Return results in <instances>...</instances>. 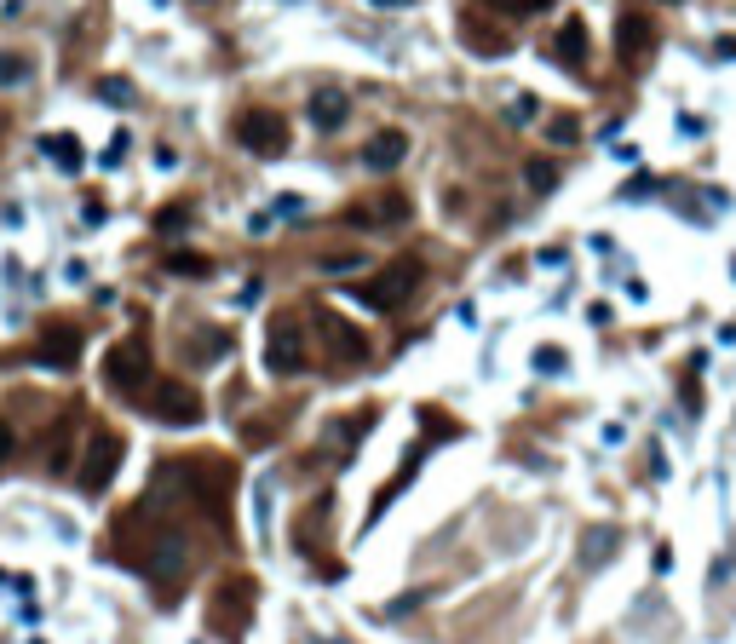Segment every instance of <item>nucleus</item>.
<instances>
[{
  "label": "nucleus",
  "instance_id": "obj_1",
  "mask_svg": "<svg viewBox=\"0 0 736 644\" xmlns=\"http://www.w3.org/2000/svg\"><path fill=\"white\" fill-rule=\"evenodd\" d=\"M426 282V259H414V253H403V259H391L386 271L374 276L363 288V299L374 305V311H403L414 299V288Z\"/></svg>",
  "mask_w": 736,
  "mask_h": 644
},
{
  "label": "nucleus",
  "instance_id": "obj_2",
  "mask_svg": "<svg viewBox=\"0 0 736 644\" xmlns=\"http://www.w3.org/2000/svg\"><path fill=\"white\" fill-rule=\"evenodd\" d=\"M144 380H156V374H150V345L138 340V334L110 345V357H104V386L121 391V397H144Z\"/></svg>",
  "mask_w": 736,
  "mask_h": 644
},
{
  "label": "nucleus",
  "instance_id": "obj_3",
  "mask_svg": "<svg viewBox=\"0 0 736 644\" xmlns=\"http://www.w3.org/2000/svg\"><path fill=\"white\" fill-rule=\"evenodd\" d=\"M253 581L248 575H230V581H219V593H213V610H219V616H213V627H219V639H242V627H248V616H253Z\"/></svg>",
  "mask_w": 736,
  "mask_h": 644
},
{
  "label": "nucleus",
  "instance_id": "obj_4",
  "mask_svg": "<svg viewBox=\"0 0 736 644\" xmlns=\"http://www.w3.org/2000/svg\"><path fill=\"white\" fill-rule=\"evenodd\" d=\"M144 409L156 414L161 426H196L202 420V397L184 386V380H156V391L144 397Z\"/></svg>",
  "mask_w": 736,
  "mask_h": 644
},
{
  "label": "nucleus",
  "instance_id": "obj_5",
  "mask_svg": "<svg viewBox=\"0 0 736 644\" xmlns=\"http://www.w3.org/2000/svg\"><path fill=\"white\" fill-rule=\"evenodd\" d=\"M236 138H242V150L276 161L282 150H288V121H282L276 110H248L242 121H236Z\"/></svg>",
  "mask_w": 736,
  "mask_h": 644
},
{
  "label": "nucleus",
  "instance_id": "obj_6",
  "mask_svg": "<svg viewBox=\"0 0 736 644\" xmlns=\"http://www.w3.org/2000/svg\"><path fill=\"white\" fill-rule=\"evenodd\" d=\"M115 466H121V437L98 426V432L87 437V455H81V489H87V495H104L110 478H115Z\"/></svg>",
  "mask_w": 736,
  "mask_h": 644
},
{
  "label": "nucleus",
  "instance_id": "obj_7",
  "mask_svg": "<svg viewBox=\"0 0 736 644\" xmlns=\"http://www.w3.org/2000/svg\"><path fill=\"white\" fill-rule=\"evenodd\" d=\"M265 368L271 374H299L305 368V328L294 317H276L265 334Z\"/></svg>",
  "mask_w": 736,
  "mask_h": 644
},
{
  "label": "nucleus",
  "instance_id": "obj_8",
  "mask_svg": "<svg viewBox=\"0 0 736 644\" xmlns=\"http://www.w3.org/2000/svg\"><path fill=\"white\" fill-rule=\"evenodd\" d=\"M616 52H621V64H650V52H656V23L644 18V12H621L616 23Z\"/></svg>",
  "mask_w": 736,
  "mask_h": 644
},
{
  "label": "nucleus",
  "instance_id": "obj_9",
  "mask_svg": "<svg viewBox=\"0 0 736 644\" xmlns=\"http://www.w3.org/2000/svg\"><path fill=\"white\" fill-rule=\"evenodd\" d=\"M616 552H621V529L616 524H587L581 529V541H575V564H581V570H604Z\"/></svg>",
  "mask_w": 736,
  "mask_h": 644
},
{
  "label": "nucleus",
  "instance_id": "obj_10",
  "mask_svg": "<svg viewBox=\"0 0 736 644\" xmlns=\"http://www.w3.org/2000/svg\"><path fill=\"white\" fill-rule=\"evenodd\" d=\"M340 219H345V225H357V230L403 225V219H409V202H403V196H374V202H357V207H345Z\"/></svg>",
  "mask_w": 736,
  "mask_h": 644
},
{
  "label": "nucleus",
  "instance_id": "obj_11",
  "mask_svg": "<svg viewBox=\"0 0 736 644\" xmlns=\"http://www.w3.org/2000/svg\"><path fill=\"white\" fill-rule=\"evenodd\" d=\"M29 357H35V363H46V368H75V357H81V334H75V328H64V322H52Z\"/></svg>",
  "mask_w": 736,
  "mask_h": 644
},
{
  "label": "nucleus",
  "instance_id": "obj_12",
  "mask_svg": "<svg viewBox=\"0 0 736 644\" xmlns=\"http://www.w3.org/2000/svg\"><path fill=\"white\" fill-rule=\"evenodd\" d=\"M403 156H409V133H403V127H380V133L363 144V167H368V173H391Z\"/></svg>",
  "mask_w": 736,
  "mask_h": 644
},
{
  "label": "nucleus",
  "instance_id": "obj_13",
  "mask_svg": "<svg viewBox=\"0 0 736 644\" xmlns=\"http://www.w3.org/2000/svg\"><path fill=\"white\" fill-rule=\"evenodd\" d=\"M305 115H311L317 133H340L345 115H351V98H345V87H317L311 92V104H305Z\"/></svg>",
  "mask_w": 736,
  "mask_h": 644
},
{
  "label": "nucleus",
  "instance_id": "obj_14",
  "mask_svg": "<svg viewBox=\"0 0 736 644\" xmlns=\"http://www.w3.org/2000/svg\"><path fill=\"white\" fill-rule=\"evenodd\" d=\"M322 328H328V345H334V357H345V363H363L368 357V340L351 328V322H340L334 311H322Z\"/></svg>",
  "mask_w": 736,
  "mask_h": 644
},
{
  "label": "nucleus",
  "instance_id": "obj_15",
  "mask_svg": "<svg viewBox=\"0 0 736 644\" xmlns=\"http://www.w3.org/2000/svg\"><path fill=\"white\" fill-rule=\"evenodd\" d=\"M552 52H558V64H564V69H587V23H581V18H570L564 29H558Z\"/></svg>",
  "mask_w": 736,
  "mask_h": 644
},
{
  "label": "nucleus",
  "instance_id": "obj_16",
  "mask_svg": "<svg viewBox=\"0 0 736 644\" xmlns=\"http://www.w3.org/2000/svg\"><path fill=\"white\" fill-rule=\"evenodd\" d=\"M41 150H46L52 161H58L64 173H81V167H87V156H81V138H75V133H46V138H41Z\"/></svg>",
  "mask_w": 736,
  "mask_h": 644
},
{
  "label": "nucleus",
  "instance_id": "obj_17",
  "mask_svg": "<svg viewBox=\"0 0 736 644\" xmlns=\"http://www.w3.org/2000/svg\"><path fill=\"white\" fill-rule=\"evenodd\" d=\"M29 75H35V64H29L23 52H0V92L29 87Z\"/></svg>",
  "mask_w": 736,
  "mask_h": 644
},
{
  "label": "nucleus",
  "instance_id": "obj_18",
  "mask_svg": "<svg viewBox=\"0 0 736 644\" xmlns=\"http://www.w3.org/2000/svg\"><path fill=\"white\" fill-rule=\"evenodd\" d=\"M524 184L535 190V196H547V190H558V167H552V161H529V167H524Z\"/></svg>",
  "mask_w": 736,
  "mask_h": 644
},
{
  "label": "nucleus",
  "instance_id": "obj_19",
  "mask_svg": "<svg viewBox=\"0 0 736 644\" xmlns=\"http://www.w3.org/2000/svg\"><path fill=\"white\" fill-rule=\"evenodd\" d=\"M98 98H104V104H121V110H127L138 92H133V81H115V75H104V81H98Z\"/></svg>",
  "mask_w": 736,
  "mask_h": 644
},
{
  "label": "nucleus",
  "instance_id": "obj_20",
  "mask_svg": "<svg viewBox=\"0 0 736 644\" xmlns=\"http://www.w3.org/2000/svg\"><path fill=\"white\" fill-rule=\"evenodd\" d=\"M167 271H179V276H207V259H202V253H167Z\"/></svg>",
  "mask_w": 736,
  "mask_h": 644
},
{
  "label": "nucleus",
  "instance_id": "obj_21",
  "mask_svg": "<svg viewBox=\"0 0 736 644\" xmlns=\"http://www.w3.org/2000/svg\"><path fill=\"white\" fill-rule=\"evenodd\" d=\"M535 368H541V374H564V368H570V357H564L558 345H541V351H535Z\"/></svg>",
  "mask_w": 736,
  "mask_h": 644
},
{
  "label": "nucleus",
  "instance_id": "obj_22",
  "mask_svg": "<svg viewBox=\"0 0 736 644\" xmlns=\"http://www.w3.org/2000/svg\"><path fill=\"white\" fill-rule=\"evenodd\" d=\"M426 598H432V593H426V587H414V593H403V598H391V604H386V616H414V610H420V604H426Z\"/></svg>",
  "mask_w": 736,
  "mask_h": 644
},
{
  "label": "nucleus",
  "instance_id": "obj_23",
  "mask_svg": "<svg viewBox=\"0 0 736 644\" xmlns=\"http://www.w3.org/2000/svg\"><path fill=\"white\" fill-rule=\"evenodd\" d=\"M495 12H506V18H529V12H541L547 0H489Z\"/></svg>",
  "mask_w": 736,
  "mask_h": 644
},
{
  "label": "nucleus",
  "instance_id": "obj_24",
  "mask_svg": "<svg viewBox=\"0 0 736 644\" xmlns=\"http://www.w3.org/2000/svg\"><path fill=\"white\" fill-rule=\"evenodd\" d=\"M317 265H322V271H357V265H363V253H322Z\"/></svg>",
  "mask_w": 736,
  "mask_h": 644
},
{
  "label": "nucleus",
  "instance_id": "obj_25",
  "mask_svg": "<svg viewBox=\"0 0 736 644\" xmlns=\"http://www.w3.org/2000/svg\"><path fill=\"white\" fill-rule=\"evenodd\" d=\"M547 133H552V144H570V138H575V121H570V115H558Z\"/></svg>",
  "mask_w": 736,
  "mask_h": 644
},
{
  "label": "nucleus",
  "instance_id": "obj_26",
  "mask_svg": "<svg viewBox=\"0 0 736 644\" xmlns=\"http://www.w3.org/2000/svg\"><path fill=\"white\" fill-rule=\"evenodd\" d=\"M535 115H541V104H535V98H518V104H512V121H535Z\"/></svg>",
  "mask_w": 736,
  "mask_h": 644
},
{
  "label": "nucleus",
  "instance_id": "obj_27",
  "mask_svg": "<svg viewBox=\"0 0 736 644\" xmlns=\"http://www.w3.org/2000/svg\"><path fill=\"white\" fill-rule=\"evenodd\" d=\"M121 156H127V133H115V138H110V150H104V167H115Z\"/></svg>",
  "mask_w": 736,
  "mask_h": 644
},
{
  "label": "nucleus",
  "instance_id": "obj_28",
  "mask_svg": "<svg viewBox=\"0 0 736 644\" xmlns=\"http://www.w3.org/2000/svg\"><path fill=\"white\" fill-rule=\"evenodd\" d=\"M12 449H18V437H12V426H6V420H0V466L12 460Z\"/></svg>",
  "mask_w": 736,
  "mask_h": 644
},
{
  "label": "nucleus",
  "instance_id": "obj_29",
  "mask_svg": "<svg viewBox=\"0 0 736 644\" xmlns=\"http://www.w3.org/2000/svg\"><path fill=\"white\" fill-rule=\"evenodd\" d=\"M276 213H282V219H294V213H305V202H299V196H282V202H276Z\"/></svg>",
  "mask_w": 736,
  "mask_h": 644
},
{
  "label": "nucleus",
  "instance_id": "obj_30",
  "mask_svg": "<svg viewBox=\"0 0 736 644\" xmlns=\"http://www.w3.org/2000/svg\"><path fill=\"white\" fill-rule=\"evenodd\" d=\"M713 52H719V58H736V35H725V41L713 46Z\"/></svg>",
  "mask_w": 736,
  "mask_h": 644
},
{
  "label": "nucleus",
  "instance_id": "obj_31",
  "mask_svg": "<svg viewBox=\"0 0 736 644\" xmlns=\"http://www.w3.org/2000/svg\"><path fill=\"white\" fill-rule=\"evenodd\" d=\"M374 6H414V0H374Z\"/></svg>",
  "mask_w": 736,
  "mask_h": 644
},
{
  "label": "nucleus",
  "instance_id": "obj_32",
  "mask_svg": "<svg viewBox=\"0 0 736 644\" xmlns=\"http://www.w3.org/2000/svg\"><path fill=\"white\" fill-rule=\"evenodd\" d=\"M667 6H679V0H667Z\"/></svg>",
  "mask_w": 736,
  "mask_h": 644
},
{
  "label": "nucleus",
  "instance_id": "obj_33",
  "mask_svg": "<svg viewBox=\"0 0 736 644\" xmlns=\"http://www.w3.org/2000/svg\"><path fill=\"white\" fill-rule=\"evenodd\" d=\"M731 276H736V265H731Z\"/></svg>",
  "mask_w": 736,
  "mask_h": 644
}]
</instances>
